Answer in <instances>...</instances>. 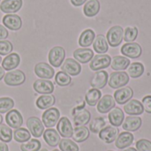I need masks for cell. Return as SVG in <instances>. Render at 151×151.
I'll return each mask as SVG.
<instances>
[{
    "instance_id": "obj_16",
    "label": "cell",
    "mask_w": 151,
    "mask_h": 151,
    "mask_svg": "<svg viewBox=\"0 0 151 151\" xmlns=\"http://www.w3.org/2000/svg\"><path fill=\"white\" fill-rule=\"evenodd\" d=\"M134 96V90L130 87H123L122 88L118 89L114 93V99L115 102L119 104H127L128 101L132 99Z\"/></svg>"
},
{
    "instance_id": "obj_10",
    "label": "cell",
    "mask_w": 151,
    "mask_h": 151,
    "mask_svg": "<svg viewBox=\"0 0 151 151\" xmlns=\"http://www.w3.org/2000/svg\"><path fill=\"white\" fill-rule=\"evenodd\" d=\"M119 134V131L118 127H113V126H109V127H104L100 131L99 137L105 143H112L113 142L116 141Z\"/></svg>"
},
{
    "instance_id": "obj_15",
    "label": "cell",
    "mask_w": 151,
    "mask_h": 151,
    "mask_svg": "<svg viewBox=\"0 0 151 151\" xmlns=\"http://www.w3.org/2000/svg\"><path fill=\"white\" fill-rule=\"evenodd\" d=\"M91 119L90 112L86 109H75L73 111V123L75 127H83L87 125Z\"/></svg>"
},
{
    "instance_id": "obj_8",
    "label": "cell",
    "mask_w": 151,
    "mask_h": 151,
    "mask_svg": "<svg viewBox=\"0 0 151 151\" xmlns=\"http://www.w3.org/2000/svg\"><path fill=\"white\" fill-rule=\"evenodd\" d=\"M121 53L124 57L130 58H140L142 53V49L139 43L136 42H127L121 48Z\"/></svg>"
},
{
    "instance_id": "obj_28",
    "label": "cell",
    "mask_w": 151,
    "mask_h": 151,
    "mask_svg": "<svg viewBox=\"0 0 151 151\" xmlns=\"http://www.w3.org/2000/svg\"><path fill=\"white\" fill-rule=\"evenodd\" d=\"M93 48L98 54H104L109 50V44L107 39L103 35H98L94 40Z\"/></svg>"
},
{
    "instance_id": "obj_32",
    "label": "cell",
    "mask_w": 151,
    "mask_h": 151,
    "mask_svg": "<svg viewBox=\"0 0 151 151\" xmlns=\"http://www.w3.org/2000/svg\"><path fill=\"white\" fill-rule=\"evenodd\" d=\"M73 139L76 142H83L87 141L89 137V130L85 126L83 127H76L73 129Z\"/></svg>"
},
{
    "instance_id": "obj_1",
    "label": "cell",
    "mask_w": 151,
    "mask_h": 151,
    "mask_svg": "<svg viewBox=\"0 0 151 151\" xmlns=\"http://www.w3.org/2000/svg\"><path fill=\"white\" fill-rule=\"evenodd\" d=\"M124 38V29L120 26H114L109 29L107 32L106 39L108 44L111 47H118L123 41Z\"/></svg>"
},
{
    "instance_id": "obj_21",
    "label": "cell",
    "mask_w": 151,
    "mask_h": 151,
    "mask_svg": "<svg viewBox=\"0 0 151 151\" xmlns=\"http://www.w3.org/2000/svg\"><path fill=\"white\" fill-rule=\"evenodd\" d=\"M115 99L111 95H105L97 104V111L100 113H107L115 107Z\"/></svg>"
},
{
    "instance_id": "obj_53",
    "label": "cell",
    "mask_w": 151,
    "mask_h": 151,
    "mask_svg": "<svg viewBox=\"0 0 151 151\" xmlns=\"http://www.w3.org/2000/svg\"><path fill=\"white\" fill-rule=\"evenodd\" d=\"M40 151H48V150H47L46 149H42V150H40Z\"/></svg>"
},
{
    "instance_id": "obj_20",
    "label": "cell",
    "mask_w": 151,
    "mask_h": 151,
    "mask_svg": "<svg viewBox=\"0 0 151 151\" xmlns=\"http://www.w3.org/2000/svg\"><path fill=\"white\" fill-rule=\"evenodd\" d=\"M22 0H4L0 4V10L4 13H15L22 7Z\"/></svg>"
},
{
    "instance_id": "obj_29",
    "label": "cell",
    "mask_w": 151,
    "mask_h": 151,
    "mask_svg": "<svg viewBox=\"0 0 151 151\" xmlns=\"http://www.w3.org/2000/svg\"><path fill=\"white\" fill-rule=\"evenodd\" d=\"M56 103L55 96L50 95H42L36 100V106L41 110H48Z\"/></svg>"
},
{
    "instance_id": "obj_2",
    "label": "cell",
    "mask_w": 151,
    "mask_h": 151,
    "mask_svg": "<svg viewBox=\"0 0 151 151\" xmlns=\"http://www.w3.org/2000/svg\"><path fill=\"white\" fill-rule=\"evenodd\" d=\"M129 82V76L126 72H114L110 75L108 83L111 88L118 89L125 87Z\"/></svg>"
},
{
    "instance_id": "obj_5",
    "label": "cell",
    "mask_w": 151,
    "mask_h": 151,
    "mask_svg": "<svg viewBox=\"0 0 151 151\" xmlns=\"http://www.w3.org/2000/svg\"><path fill=\"white\" fill-rule=\"evenodd\" d=\"M4 80L5 84H7L8 86H12V87L20 86L25 82L26 75L21 70L11 71L6 74H4Z\"/></svg>"
},
{
    "instance_id": "obj_47",
    "label": "cell",
    "mask_w": 151,
    "mask_h": 151,
    "mask_svg": "<svg viewBox=\"0 0 151 151\" xmlns=\"http://www.w3.org/2000/svg\"><path fill=\"white\" fill-rule=\"evenodd\" d=\"M8 35H9V33H8L7 29L4 26L0 25V41L7 38Z\"/></svg>"
},
{
    "instance_id": "obj_39",
    "label": "cell",
    "mask_w": 151,
    "mask_h": 151,
    "mask_svg": "<svg viewBox=\"0 0 151 151\" xmlns=\"http://www.w3.org/2000/svg\"><path fill=\"white\" fill-rule=\"evenodd\" d=\"M13 133L12 128L6 125H0V140L3 142H10L12 140Z\"/></svg>"
},
{
    "instance_id": "obj_40",
    "label": "cell",
    "mask_w": 151,
    "mask_h": 151,
    "mask_svg": "<svg viewBox=\"0 0 151 151\" xmlns=\"http://www.w3.org/2000/svg\"><path fill=\"white\" fill-rule=\"evenodd\" d=\"M59 149L61 151H79V147L78 145L69 140V139H62L60 140L59 142Z\"/></svg>"
},
{
    "instance_id": "obj_11",
    "label": "cell",
    "mask_w": 151,
    "mask_h": 151,
    "mask_svg": "<svg viewBox=\"0 0 151 151\" xmlns=\"http://www.w3.org/2000/svg\"><path fill=\"white\" fill-rule=\"evenodd\" d=\"M57 130L59 135L64 138H71L73 136V128L71 124V121L66 117L61 118L57 125Z\"/></svg>"
},
{
    "instance_id": "obj_52",
    "label": "cell",
    "mask_w": 151,
    "mask_h": 151,
    "mask_svg": "<svg viewBox=\"0 0 151 151\" xmlns=\"http://www.w3.org/2000/svg\"><path fill=\"white\" fill-rule=\"evenodd\" d=\"M2 122H3V117H2V115L0 114V125L2 124Z\"/></svg>"
},
{
    "instance_id": "obj_25",
    "label": "cell",
    "mask_w": 151,
    "mask_h": 151,
    "mask_svg": "<svg viewBox=\"0 0 151 151\" xmlns=\"http://www.w3.org/2000/svg\"><path fill=\"white\" fill-rule=\"evenodd\" d=\"M134 142V135L130 132H123L119 134L115 141V145L119 150L128 148Z\"/></svg>"
},
{
    "instance_id": "obj_44",
    "label": "cell",
    "mask_w": 151,
    "mask_h": 151,
    "mask_svg": "<svg viewBox=\"0 0 151 151\" xmlns=\"http://www.w3.org/2000/svg\"><path fill=\"white\" fill-rule=\"evenodd\" d=\"M13 46L11 42L7 40H2L0 41V55L4 56L8 55L12 51Z\"/></svg>"
},
{
    "instance_id": "obj_9",
    "label": "cell",
    "mask_w": 151,
    "mask_h": 151,
    "mask_svg": "<svg viewBox=\"0 0 151 151\" xmlns=\"http://www.w3.org/2000/svg\"><path fill=\"white\" fill-rule=\"evenodd\" d=\"M61 70L68 75L77 76L81 72V65L79 64L78 61L73 58H67L63 62L61 65Z\"/></svg>"
},
{
    "instance_id": "obj_27",
    "label": "cell",
    "mask_w": 151,
    "mask_h": 151,
    "mask_svg": "<svg viewBox=\"0 0 151 151\" xmlns=\"http://www.w3.org/2000/svg\"><path fill=\"white\" fill-rule=\"evenodd\" d=\"M43 139L46 143L50 147H57L60 142L59 134L52 128H48L43 133Z\"/></svg>"
},
{
    "instance_id": "obj_7",
    "label": "cell",
    "mask_w": 151,
    "mask_h": 151,
    "mask_svg": "<svg viewBox=\"0 0 151 151\" xmlns=\"http://www.w3.org/2000/svg\"><path fill=\"white\" fill-rule=\"evenodd\" d=\"M59 117L60 112L57 108H50L42 114V123L48 128L53 127L58 124Z\"/></svg>"
},
{
    "instance_id": "obj_23",
    "label": "cell",
    "mask_w": 151,
    "mask_h": 151,
    "mask_svg": "<svg viewBox=\"0 0 151 151\" xmlns=\"http://www.w3.org/2000/svg\"><path fill=\"white\" fill-rule=\"evenodd\" d=\"M73 57L78 62L81 64H86L92 60V58H94V51L88 48L77 49L73 52Z\"/></svg>"
},
{
    "instance_id": "obj_48",
    "label": "cell",
    "mask_w": 151,
    "mask_h": 151,
    "mask_svg": "<svg viewBox=\"0 0 151 151\" xmlns=\"http://www.w3.org/2000/svg\"><path fill=\"white\" fill-rule=\"evenodd\" d=\"M88 0H71V3L74 5V6H81L84 3H86Z\"/></svg>"
},
{
    "instance_id": "obj_19",
    "label": "cell",
    "mask_w": 151,
    "mask_h": 151,
    "mask_svg": "<svg viewBox=\"0 0 151 151\" xmlns=\"http://www.w3.org/2000/svg\"><path fill=\"white\" fill-rule=\"evenodd\" d=\"M3 24L12 31H17L22 27V20L19 15L16 14H6L3 18Z\"/></svg>"
},
{
    "instance_id": "obj_26",
    "label": "cell",
    "mask_w": 151,
    "mask_h": 151,
    "mask_svg": "<svg viewBox=\"0 0 151 151\" xmlns=\"http://www.w3.org/2000/svg\"><path fill=\"white\" fill-rule=\"evenodd\" d=\"M20 62V57L17 53H11L4 58L2 63V67L6 71L15 69Z\"/></svg>"
},
{
    "instance_id": "obj_17",
    "label": "cell",
    "mask_w": 151,
    "mask_h": 151,
    "mask_svg": "<svg viewBox=\"0 0 151 151\" xmlns=\"http://www.w3.org/2000/svg\"><path fill=\"white\" fill-rule=\"evenodd\" d=\"M124 111L126 113H127L130 116H139L144 112V108L140 101L133 99L128 101L125 104Z\"/></svg>"
},
{
    "instance_id": "obj_55",
    "label": "cell",
    "mask_w": 151,
    "mask_h": 151,
    "mask_svg": "<svg viewBox=\"0 0 151 151\" xmlns=\"http://www.w3.org/2000/svg\"><path fill=\"white\" fill-rule=\"evenodd\" d=\"M53 151H60V150H54Z\"/></svg>"
},
{
    "instance_id": "obj_12",
    "label": "cell",
    "mask_w": 151,
    "mask_h": 151,
    "mask_svg": "<svg viewBox=\"0 0 151 151\" xmlns=\"http://www.w3.org/2000/svg\"><path fill=\"white\" fill-rule=\"evenodd\" d=\"M35 73L39 78H42L43 80H50L54 76L55 71L49 64L41 62L35 65Z\"/></svg>"
},
{
    "instance_id": "obj_41",
    "label": "cell",
    "mask_w": 151,
    "mask_h": 151,
    "mask_svg": "<svg viewBox=\"0 0 151 151\" xmlns=\"http://www.w3.org/2000/svg\"><path fill=\"white\" fill-rule=\"evenodd\" d=\"M41 149V142L36 139H31L27 142L21 144V151H39Z\"/></svg>"
},
{
    "instance_id": "obj_14",
    "label": "cell",
    "mask_w": 151,
    "mask_h": 151,
    "mask_svg": "<svg viewBox=\"0 0 151 151\" xmlns=\"http://www.w3.org/2000/svg\"><path fill=\"white\" fill-rule=\"evenodd\" d=\"M33 88L35 92L42 95H50L54 91V85L50 80H37L34 82Z\"/></svg>"
},
{
    "instance_id": "obj_56",
    "label": "cell",
    "mask_w": 151,
    "mask_h": 151,
    "mask_svg": "<svg viewBox=\"0 0 151 151\" xmlns=\"http://www.w3.org/2000/svg\"><path fill=\"white\" fill-rule=\"evenodd\" d=\"M108 151H113V150H108Z\"/></svg>"
},
{
    "instance_id": "obj_50",
    "label": "cell",
    "mask_w": 151,
    "mask_h": 151,
    "mask_svg": "<svg viewBox=\"0 0 151 151\" xmlns=\"http://www.w3.org/2000/svg\"><path fill=\"white\" fill-rule=\"evenodd\" d=\"M4 77V69L3 67H0V81Z\"/></svg>"
},
{
    "instance_id": "obj_4",
    "label": "cell",
    "mask_w": 151,
    "mask_h": 151,
    "mask_svg": "<svg viewBox=\"0 0 151 151\" xmlns=\"http://www.w3.org/2000/svg\"><path fill=\"white\" fill-rule=\"evenodd\" d=\"M111 63V58L107 54H98L94 56L89 66L92 71H100L110 66Z\"/></svg>"
},
{
    "instance_id": "obj_34",
    "label": "cell",
    "mask_w": 151,
    "mask_h": 151,
    "mask_svg": "<svg viewBox=\"0 0 151 151\" xmlns=\"http://www.w3.org/2000/svg\"><path fill=\"white\" fill-rule=\"evenodd\" d=\"M101 97H102V92L99 89L91 88L87 92L85 96V100L89 106H96L98 104Z\"/></svg>"
},
{
    "instance_id": "obj_36",
    "label": "cell",
    "mask_w": 151,
    "mask_h": 151,
    "mask_svg": "<svg viewBox=\"0 0 151 151\" xmlns=\"http://www.w3.org/2000/svg\"><path fill=\"white\" fill-rule=\"evenodd\" d=\"M13 137H14V140L17 142L23 143V142H28L30 140L31 134H30V132L27 129L23 128V127H19V128H18V129H16L14 131Z\"/></svg>"
},
{
    "instance_id": "obj_24",
    "label": "cell",
    "mask_w": 151,
    "mask_h": 151,
    "mask_svg": "<svg viewBox=\"0 0 151 151\" xmlns=\"http://www.w3.org/2000/svg\"><path fill=\"white\" fill-rule=\"evenodd\" d=\"M108 119H109L111 125H112L113 127H119L123 124L124 119H125V115H124L123 111L120 108L114 107L111 111H110Z\"/></svg>"
},
{
    "instance_id": "obj_46",
    "label": "cell",
    "mask_w": 151,
    "mask_h": 151,
    "mask_svg": "<svg viewBox=\"0 0 151 151\" xmlns=\"http://www.w3.org/2000/svg\"><path fill=\"white\" fill-rule=\"evenodd\" d=\"M142 105L144 108V111L147 113L151 114V96H146L142 98Z\"/></svg>"
},
{
    "instance_id": "obj_3",
    "label": "cell",
    "mask_w": 151,
    "mask_h": 151,
    "mask_svg": "<svg viewBox=\"0 0 151 151\" xmlns=\"http://www.w3.org/2000/svg\"><path fill=\"white\" fill-rule=\"evenodd\" d=\"M65 57V50L61 46L53 47L49 52V61L50 64L54 67H59L62 65Z\"/></svg>"
},
{
    "instance_id": "obj_22",
    "label": "cell",
    "mask_w": 151,
    "mask_h": 151,
    "mask_svg": "<svg viewBox=\"0 0 151 151\" xmlns=\"http://www.w3.org/2000/svg\"><path fill=\"white\" fill-rule=\"evenodd\" d=\"M142 119L138 116H129L125 119L122 124L123 129L127 132H135L142 127Z\"/></svg>"
},
{
    "instance_id": "obj_13",
    "label": "cell",
    "mask_w": 151,
    "mask_h": 151,
    "mask_svg": "<svg viewBox=\"0 0 151 151\" xmlns=\"http://www.w3.org/2000/svg\"><path fill=\"white\" fill-rule=\"evenodd\" d=\"M5 121L7 123V126L18 129L23 124V118L21 116V113L17 110H11L7 112L5 116Z\"/></svg>"
},
{
    "instance_id": "obj_33",
    "label": "cell",
    "mask_w": 151,
    "mask_h": 151,
    "mask_svg": "<svg viewBox=\"0 0 151 151\" xmlns=\"http://www.w3.org/2000/svg\"><path fill=\"white\" fill-rule=\"evenodd\" d=\"M95 38H96L95 32L92 29H86L81 33L79 38V44L84 48L89 47L94 42Z\"/></svg>"
},
{
    "instance_id": "obj_18",
    "label": "cell",
    "mask_w": 151,
    "mask_h": 151,
    "mask_svg": "<svg viewBox=\"0 0 151 151\" xmlns=\"http://www.w3.org/2000/svg\"><path fill=\"white\" fill-rule=\"evenodd\" d=\"M109 80V75L106 71H97L90 81V85L93 88H104Z\"/></svg>"
},
{
    "instance_id": "obj_38",
    "label": "cell",
    "mask_w": 151,
    "mask_h": 151,
    "mask_svg": "<svg viewBox=\"0 0 151 151\" xmlns=\"http://www.w3.org/2000/svg\"><path fill=\"white\" fill-rule=\"evenodd\" d=\"M55 81L60 87H66L71 84L72 78L67 73H64L63 71H60V72L57 73L56 77H55Z\"/></svg>"
},
{
    "instance_id": "obj_51",
    "label": "cell",
    "mask_w": 151,
    "mask_h": 151,
    "mask_svg": "<svg viewBox=\"0 0 151 151\" xmlns=\"http://www.w3.org/2000/svg\"><path fill=\"white\" fill-rule=\"evenodd\" d=\"M121 151H138L136 149H134V148H128V149H126V150H122Z\"/></svg>"
},
{
    "instance_id": "obj_31",
    "label": "cell",
    "mask_w": 151,
    "mask_h": 151,
    "mask_svg": "<svg viewBox=\"0 0 151 151\" xmlns=\"http://www.w3.org/2000/svg\"><path fill=\"white\" fill-rule=\"evenodd\" d=\"M130 65L129 58L123 56H116L112 58L111 66L113 70L116 71H123L127 69Z\"/></svg>"
},
{
    "instance_id": "obj_42",
    "label": "cell",
    "mask_w": 151,
    "mask_h": 151,
    "mask_svg": "<svg viewBox=\"0 0 151 151\" xmlns=\"http://www.w3.org/2000/svg\"><path fill=\"white\" fill-rule=\"evenodd\" d=\"M138 36V28L135 27H128L124 32V40L127 42H133Z\"/></svg>"
},
{
    "instance_id": "obj_6",
    "label": "cell",
    "mask_w": 151,
    "mask_h": 151,
    "mask_svg": "<svg viewBox=\"0 0 151 151\" xmlns=\"http://www.w3.org/2000/svg\"><path fill=\"white\" fill-rule=\"evenodd\" d=\"M27 127L30 134L35 138H39L44 133V126L42 122L36 117H30L27 120Z\"/></svg>"
},
{
    "instance_id": "obj_49",
    "label": "cell",
    "mask_w": 151,
    "mask_h": 151,
    "mask_svg": "<svg viewBox=\"0 0 151 151\" xmlns=\"http://www.w3.org/2000/svg\"><path fill=\"white\" fill-rule=\"evenodd\" d=\"M0 151H9V148L5 142H0Z\"/></svg>"
},
{
    "instance_id": "obj_35",
    "label": "cell",
    "mask_w": 151,
    "mask_h": 151,
    "mask_svg": "<svg viewBox=\"0 0 151 151\" xmlns=\"http://www.w3.org/2000/svg\"><path fill=\"white\" fill-rule=\"evenodd\" d=\"M144 73V65L140 62L132 63L131 65L128 67V76L133 79H137L141 77Z\"/></svg>"
},
{
    "instance_id": "obj_43",
    "label": "cell",
    "mask_w": 151,
    "mask_h": 151,
    "mask_svg": "<svg viewBox=\"0 0 151 151\" xmlns=\"http://www.w3.org/2000/svg\"><path fill=\"white\" fill-rule=\"evenodd\" d=\"M14 106V101L10 97L0 98V113H6L12 110Z\"/></svg>"
},
{
    "instance_id": "obj_54",
    "label": "cell",
    "mask_w": 151,
    "mask_h": 151,
    "mask_svg": "<svg viewBox=\"0 0 151 151\" xmlns=\"http://www.w3.org/2000/svg\"><path fill=\"white\" fill-rule=\"evenodd\" d=\"M1 62H2V58L0 57V64H1Z\"/></svg>"
},
{
    "instance_id": "obj_30",
    "label": "cell",
    "mask_w": 151,
    "mask_h": 151,
    "mask_svg": "<svg viewBox=\"0 0 151 151\" xmlns=\"http://www.w3.org/2000/svg\"><path fill=\"white\" fill-rule=\"evenodd\" d=\"M100 11V2L98 0H88L83 8V12L87 17H94Z\"/></svg>"
},
{
    "instance_id": "obj_37",
    "label": "cell",
    "mask_w": 151,
    "mask_h": 151,
    "mask_svg": "<svg viewBox=\"0 0 151 151\" xmlns=\"http://www.w3.org/2000/svg\"><path fill=\"white\" fill-rule=\"evenodd\" d=\"M106 122L104 118H96L89 124V129L94 134H99L100 131L105 127Z\"/></svg>"
},
{
    "instance_id": "obj_45",
    "label": "cell",
    "mask_w": 151,
    "mask_h": 151,
    "mask_svg": "<svg viewBox=\"0 0 151 151\" xmlns=\"http://www.w3.org/2000/svg\"><path fill=\"white\" fill-rule=\"evenodd\" d=\"M136 150L138 151H151V142L146 139H141L136 142Z\"/></svg>"
}]
</instances>
